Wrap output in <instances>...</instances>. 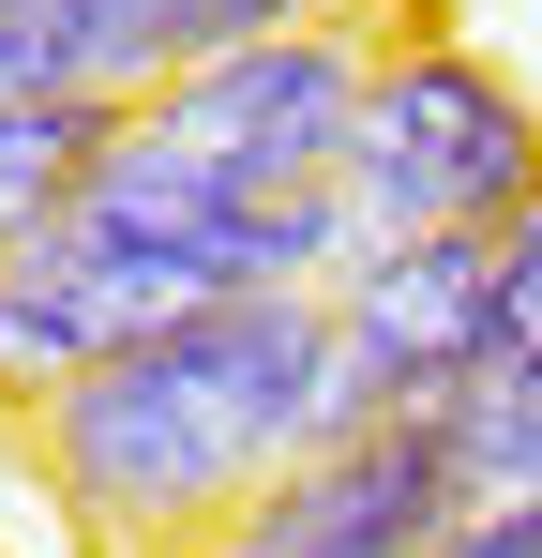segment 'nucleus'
I'll use <instances>...</instances> for the list:
<instances>
[{"label": "nucleus", "mask_w": 542, "mask_h": 558, "mask_svg": "<svg viewBox=\"0 0 542 558\" xmlns=\"http://www.w3.org/2000/svg\"><path fill=\"white\" fill-rule=\"evenodd\" d=\"M377 46L392 15H332V31H271V46H211L181 92L136 106V136L167 151L211 211H271V196H317L361 136V92H377Z\"/></svg>", "instance_id": "nucleus-3"}, {"label": "nucleus", "mask_w": 542, "mask_h": 558, "mask_svg": "<svg viewBox=\"0 0 542 558\" xmlns=\"http://www.w3.org/2000/svg\"><path fill=\"white\" fill-rule=\"evenodd\" d=\"M361 257H392V242H452V227H513L542 196V106L482 61V46H452V31H392L377 46V92H361V136L347 167Z\"/></svg>", "instance_id": "nucleus-2"}, {"label": "nucleus", "mask_w": 542, "mask_h": 558, "mask_svg": "<svg viewBox=\"0 0 542 558\" xmlns=\"http://www.w3.org/2000/svg\"><path fill=\"white\" fill-rule=\"evenodd\" d=\"M15 15H30L46 92L76 106H151L211 61V0H15Z\"/></svg>", "instance_id": "nucleus-6"}, {"label": "nucleus", "mask_w": 542, "mask_h": 558, "mask_svg": "<svg viewBox=\"0 0 542 558\" xmlns=\"http://www.w3.org/2000/svg\"><path fill=\"white\" fill-rule=\"evenodd\" d=\"M482 302H497V227H452V242H392L332 287V332H347V392L361 423H422L482 377Z\"/></svg>", "instance_id": "nucleus-5"}, {"label": "nucleus", "mask_w": 542, "mask_h": 558, "mask_svg": "<svg viewBox=\"0 0 542 558\" xmlns=\"http://www.w3.org/2000/svg\"><path fill=\"white\" fill-rule=\"evenodd\" d=\"M332 438H361V392H347V332H332L317 287L211 302V317L121 348L106 377H76L30 423L46 498L121 558H211L286 468L332 453Z\"/></svg>", "instance_id": "nucleus-1"}, {"label": "nucleus", "mask_w": 542, "mask_h": 558, "mask_svg": "<svg viewBox=\"0 0 542 558\" xmlns=\"http://www.w3.org/2000/svg\"><path fill=\"white\" fill-rule=\"evenodd\" d=\"M542 363V196L497 227V302H482V377H528Z\"/></svg>", "instance_id": "nucleus-8"}, {"label": "nucleus", "mask_w": 542, "mask_h": 558, "mask_svg": "<svg viewBox=\"0 0 542 558\" xmlns=\"http://www.w3.org/2000/svg\"><path fill=\"white\" fill-rule=\"evenodd\" d=\"M452 558H542V498H497V513H467Z\"/></svg>", "instance_id": "nucleus-10"}, {"label": "nucleus", "mask_w": 542, "mask_h": 558, "mask_svg": "<svg viewBox=\"0 0 542 558\" xmlns=\"http://www.w3.org/2000/svg\"><path fill=\"white\" fill-rule=\"evenodd\" d=\"M452 529H467V483L422 408V423H361L332 453H301L211 558H452Z\"/></svg>", "instance_id": "nucleus-4"}, {"label": "nucleus", "mask_w": 542, "mask_h": 558, "mask_svg": "<svg viewBox=\"0 0 542 558\" xmlns=\"http://www.w3.org/2000/svg\"><path fill=\"white\" fill-rule=\"evenodd\" d=\"M528 392H542V363H528Z\"/></svg>", "instance_id": "nucleus-11"}, {"label": "nucleus", "mask_w": 542, "mask_h": 558, "mask_svg": "<svg viewBox=\"0 0 542 558\" xmlns=\"http://www.w3.org/2000/svg\"><path fill=\"white\" fill-rule=\"evenodd\" d=\"M332 15H377V0H211V46H271V31H332Z\"/></svg>", "instance_id": "nucleus-9"}, {"label": "nucleus", "mask_w": 542, "mask_h": 558, "mask_svg": "<svg viewBox=\"0 0 542 558\" xmlns=\"http://www.w3.org/2000/svg\"><path fill=\"white\" fill-rule=\"evenodd\" d=\"M0 15H15V0H0Z\"/></svg>", "instance_id": "nucleus-12"}, {"label": "nucleus", "mask_w": 542, "mask_h": 558, "mask_svg": "<svg viewBox=\"0 0 542 558\" xmlns=\"http://www.w3.org/2000/svg\"><path fill=\"white\" fill-rule=\"evenodd\" d=\"M121 121H136V106H76V92L0 106V272H15V257H30V242L90 196V167L121 151Z\"/></svg>", "instance_id": "nucleus-7"}]
</instances>
